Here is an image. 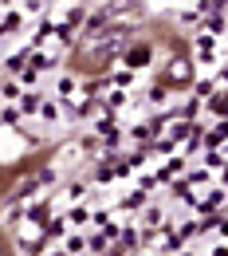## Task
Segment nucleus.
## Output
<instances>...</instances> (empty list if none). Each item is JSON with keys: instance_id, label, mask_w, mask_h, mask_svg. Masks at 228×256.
I'll list each match as a JSON object with an SVG mask.
<instances>
[{"instance_id": "obj_1", "label": "nucleus", "mask_w": 228, "mask_h": 256, "mask_svg": "<svg viewBox=\"0 0 228 256\" xmlns=\"http://www.w3.org/2000/svg\"><path fill=\"white\" fill-rule=\"evenodd\" d=\"M162 79L169 83V87H177V91H181V87H189V83H193V60H189L185 52H177V56L169 60V67H165Z\"/></svg>"}, {"instance_id": "obj_2", "label": "nucleus", "mask_w": 228, "mask_h": 256, "mask_svg": "<svg viewBox=\"0 0 228 256\" xmlns=\"http://www.w3.org/2000/svg\"><path fill=\"white\" fill-rule=\"evenodd\" d=\"M0 256H12V248H8V244H4V240H0Z\"/></svg>"}]
</instances>
